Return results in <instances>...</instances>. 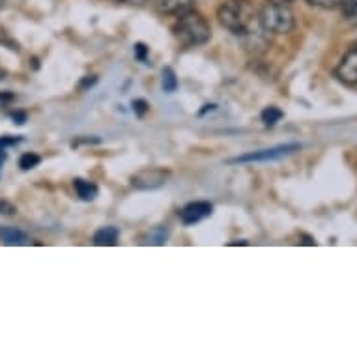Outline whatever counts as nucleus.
Returning a JSON list of instances; mask_svg holds the SVG:
<instances>
[{
	"instance_id": "obj_1",
	"label": "nucleus",
	"mask_w": 357,
	"mask_h": 357,
	"mask_svg": "<svg viewBox=\"0 0 357 357\" xmlns=\"http://www.w3.org/2000/svg\"><path fill=\"white\" fill-rule=\"evenodd\" d=\"M219 23L232 34L243 36L249 30L257 29L260 19L257 15V8L251 0H227L222 2L217 12Z\"/></svg>"
},
{
	"instance_id": "obj_2",
	"label": "nucleus",
	"mask_w": 357,
	"mask_h": 357,
	"mask_svg": "<svg viewBox=\"0 0 357 357\" xmlns=\"http://www.w3.org/2000/svg\"><path fill=\"white\" fill-rule=\"evenodd\" d=\"M174 34L185 47H200L210 41L211 30L204 15H200L195 10H188V12L180 13L178 23L174 26Z\"/></svg>"
},
{
	"instance_id": "obj_3",
	"label": "nucleus",
	"mask_w": 357,
	"mask_h": 357,
	"mask_svg": "<svg viewBox=\"0 0 357 357\" xmlns=\"http://www.w3.org/2000/svg\"><path fill=\"white\" fill-rule=\"evenodd\" d=\"M260 24L266 32L271 34H290L296 24L294 19V12L288 8V4H271L268 2V6L264 8L260 15Z\"/></svg>"
},
{
	"instance_id": "obj_4",
	"label": "nucleus",
	"mask_w": 357,
	"mask_h": 357,
	"mask_svg": "<svg viewBox=\"0 0 357 357\" xmlns=\"http://www.w3.org/2000/svg\"><path fill=\"white\" fill-rule=\"evenodd\" d=\"M299 144H282V146L268 148V150H260V152H249L240 158L230 159V163H262V161H275V159H282L290 155V153L298 152Z\"/></svg>"
},
{
	"instance_id": "obj_5",
	"label": "nucleus",
	"mask_w": 357,
	"mask_h": 357,
	"mask_svg": "<svg viewBox=\"0 0 357 357\" xmlns=\"http://www.w3.org/2000/svg\"><path fill=\"white\" fill-rule=\"evenodd\" d=\"M335 77L346 86H357V45L348 51L335 68Z\"/></svg>"
},
{
	"instance_id": "obj_6",
	"label": "nucleus",
	"mask_w": 357,
	"mask_h": 357,
	"mask_svg": "<svg viewBox=\"0 0 357 357\" xmlns=\"http://www.w3.org/2000/svg\"><path fill=\"white\" fill-rule=\"evenodd\" d=\"M167 172L161 169H152V170H142L139 174L131 178L133 188L137 189H158L167 182Z\"/></svg>"
},
{
	"instance_id": "obj_7",
	"label": "nucleus",
	"mask_w": 357,
	"mask_h": 357,
	"mask_svg": "<svg viewBox=\"0 0 357 357\" xmlns=\"http://www.w3.org/2000/svg\"><path fill=\"white\" fill-rule=\"evenodd\" d=\"M211 210H213V206L210 202H191L180 211V219H182L183 225H195V222L210 217Z\"/></svg>"
},
{
	"instance_id": "obj_8",
	"label": "nucleus",
	"mask_w": 357,
	"mask_h": 357,
	"mask_svg": "<svg viewBox=\"0 0 357 357\" xmlns=\"http://www.w3.org/2000/svg\"><path fill=\"white\" fill-rule=\"evenodd\" d=\"M195 0H158V10L167 15H180L193 8Z\"/></svg>"
},
{
	"instance_id": "obj_9",
	"label": "nucleus",
	"mask_w": 357,
	"mask_h": 357,
	"mask_svg": "<svg viewBox=\"0 0 357 357\" xmlns=\"http://www.w3.org/2000/svg\"><path fill=\"white\" fill-rule=\"evenodd\" d=\"M0 241H2L4 245H26L30 241V238L24 234L23 230L2 227V229H0Z\"/></svg>"
},
{
	"instance_id": "obj_10",
	"label": "nucleus",
	"mask_w": 357,
	"mask_h": 357,
	"mask_svg": "<svg viewBox=\"0 0 357 357\" xmlns=\"http://www.w3.org/2000/svg\"><path fill=\"white\" fill-rule=\"evenodd\" d=\"M118 232L116 227H105V229L98 230L94 234V243L100 247H111V245H116L118 241Z\"/></svg>"
},
{
	"instance_id": "obj_11",
	"label": "nucleus",
	"mask_w": 357,
	"mask_h": 357,
	"mask_svg": "<svg viewBox=\"0 0 357 357\" xmlns=\"http://www.w3.org/2000/svg\"><path fill=\"white\" fill-rule=\"evenodd\" d=\"M73 188H75L79 199L86 200V202L98 197V185L92 182H86V180H81V178H77L75 182H73Z\"/></svg>"
},
{
	"instance_id": "obj_12",
	"label": "nucleus",
	"mask_w": 357,
	"mask_h": 357,
	"mask_svg": "<svg viewBox=\"0 0 357 357\" xmlns=\"http://www.w3.org/2000/svg\"><path fill=\"white\" fill-rule=\"evenodd\" d=\"M339 6L346 23L357 29V0H340Z\"/></svg>"
},
{
	"instance_id": "obj_13",
	"label": "nucleus",
	"mask_w": 357,
	"mask_h": 357,
	"mask_svg": "<svg viewBox=\"0 0 357 357\" xmlns=\"http://www.w3.org/2000/svg\"><path fill=\"white\" fill-rule=\"evenodd\" d=\"M161 86H163L165 92H176V88H178V79H176V73L172 68H165L163 70V79H161Z\"/></svg>"
},
{
	"instance_id": "obj_14",
	"label": "nucleus",
	"mask_w": 357,
	"mask_h": 357,
	"mask_svg": "<svg viewBox=\"0 0 357 357\" xmlns=\"http://www.w3.org/2000/svg\"><path fill=\"white\" fill-rule=\"evenodd\" d=\"M282 116H284V114H282L281 109H277V107H266L262 111V122L266 123V126H275Z\"/></svg>"
},
{
	"instance_id": "obj_15",
	"label": "nucleus",
	"mask_w": 357,
	"mask_h": 357,
	"mask_svg": "<svg viewBox=\"0 0 357 357\" xmlns=\"http://www.w3.org/2000/svg\"><path fill=\"white\" fill-rule=\"evenodd\" d=\"M40 155H36V153L29 152V153H23L21 155V159H19V167L23 170H30L34 169V167H38L40 165Z\"/></svg>"
},
{
	"instance_id": "obj_16",
	"label": "nucleus",
	"mask_w": 357,
	"mask_h": 357,
	"mask_svg": "<svg viewBox=\"0 0 357 357\" xmlns=\"http://www.w3.org/2000/svg\"><path fill=\"white\" fill-rule=\"evenodd\" d=\"M167 238H169V234H167V230L165 229H155L152 230V234H150V243H153V245H163L165 241H167Z\"/></svg>"
},
{
	"instance_id": "obj_17",
	"label": "nucleus",
	"mask_w": 357,
	"mask_h": 357,
	"mask_svg": "<svg viewBox=\"0 0 357 357\" xmlns=\"http://www.w3.org/2000/svg\"><path fill=\"white\" fill-rule=\"evenodd\" d=\"M309 4L317 8H324V10H333L340 4V0H307Z\"/></svg>"
},
{
	"instance_id": "obj_18",
	"label": "nucleus",
	"mask_w": 357,
	"mask_h": 357,
	"mask_svg": "<svg viewBox=\"0 0 357 357\" xmlns=\"http://www.w3.org/2000/svg\"><path fill=\"white\" fill-rule=\"evenodd\" d=\"M131 105H133V112H135L137 116H144L148 112V109H150V105H148L144 100H135Z\"/></svg>"
},
{
	"instance_id": "obj_19",
	"label": "nucleus",
	"mask_w": 357,
	"mask_h": 357,
	"mask_svg": "<svg viewBox=\"0 0 357 357\" xmlns=\"http://www.w3.org/2000/svg\"><path fill=\"white\" fill-rule=\"evenodd\" d=\"M135 59L139 60V62H146L148 47L144 43H135Z\"/></svg>"
},
{
	"instance_id": "obj_20",
	"label": "nucleus",
	"mask_w": 357,
	"mask_h": 357,
	"mask_svg": "<svg viewBox=\"0 0 357 357\" xmlns=\"http://www.w3.org/2000/svg\"><path fill=\"white\" fill-rule=\"evenodd\" d=\"M21 139H13V137H2L0 139V153H6L8 146H13V144H17Z\"/></svg>"
},
{
	"instance_id": "obj_21",
	"label": "nucleus",
	"mask_w": 357,
	"mask_h": 357,
	"mask_svg": "<svg viewBox=\"0 0 357 357\" xmlns=\"http://www.w3.org/2000/svg\"><path fill=\"white\" fill-rule=\"evenodd\" d=\"M0 213H6V215H12L15 213V208L8 202H0Z\"/></svg>"
},
{
	"instance_id": "obj_22",
	"label": "nucleus",
	"mask_w": 357,
	"mask_h": 357,
	"mask_svg": "<svg viewBox=\"0 0 357 357\" xmlns=\"http://www.w3.org/2000/svg\"><path fill=\"white\" fill-rule=\"evenodd\" d=\"M112 2H118V4H131V6H142L146 0H112Z\"/></svg>"
},
{
	"instance_id": "obj_23",
	"label": "nucleus",
	"mask_w": 357,
	"mask_h": 357,
	"mask_svg": "<svg viewBox=\"0 0 357 357\" xmlns=\"http://www.w3.org/2000/svg\"><path fill=\"white\" fill-rule=\"evenodd\" d=\"M12 118L15 120V123L21 126V123H24V120H26V114H24V112H13Z\"/></svg>"
},
{
	"instance_id": "obj_24",
	"label": "nucleus",
	"mask_w": 357,
	"mask_h": 357,
	"mask_svg": "<svg viewBox=\"0 0 357 357\" xmlns=\"http://www.w3.org/2000/svg\"><path fill=\"white\" fill-rule=\"evenodd\" d=\"M96 81H98V79H96V77H92V79H84V81L81 82V88L92 86V84H96Z\"/></svg>"
},
{
	"instance_id": "obj_25",
	"label": "nucleus",
	"mask_w": 357,
	"mask_h": 357,
	"mask_svg": "<svg viewBox=\"0 0 357 357\" xmlns=\"http://www.w3.org/2000/svg\"><path fill=\"white\" fill-rule=\"evenodd\" d=\"M268 2H271V4H290L294 0H268Z\"/></svg>"
},
{
	"instance_id": "obj_26",
	"label": "nucleus",
	"mask_w": 357,
	"mask_h": 357,
	"mask_svg": "<svg viewBox=\"0 0 357 357\" xmlns=\"http://www.w3.org/2000/svg\"><path fill=\"white\" fill-rule=\"evenodd\" d=\"M2 79H4V71L0 70V81H2Z\"/></svg>"
},
{
	"instance_id": "obj_27",
	"label": "nucleus",
	"mask_w": 357,
	"mask_h": 357,
	"mask_svg": "<svg viewBox=\"0 0 357 357\" xmlns=\"http://www.w3.org/2000/svg\"><path fill=\"white\" fill-rule=\"evenodd\" d=\"M356 45H357V43H356Z\"/></svg>"
}]
</instances>
